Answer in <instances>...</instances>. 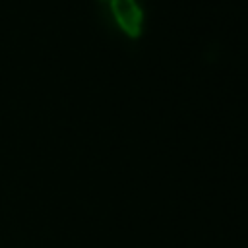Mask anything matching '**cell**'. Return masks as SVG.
Wrapping results in <instances>:
<instances>
[{
    "mask_svg": "<svg viewBox=\"0 0 248 248\" xmlns=\"http://www.w3.org/2000/svg\"><path fill=\"white\" fill-rule=\"evenodd\" d=\"M108 10L120 27L130 39H140L143 29V10L136 0H107Z\"/></svg>",
    "mask_w": 248,
    "mask_h": 248,
    "instance_id": "1",
    "label": "cell"
}]
</instances>
